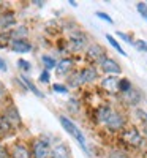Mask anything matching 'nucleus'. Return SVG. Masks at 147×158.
Wrapping results in <instances>:
<instances>
[{"instance_id":"1","label":"nucleus","mask_w":147,"mask_h":158,"mask_svg":"<svg viewBox=\"0 0 147 158\" xmlns=\"http://www.w3.org/2000/svg\"><path fill=\"white\" fill-rule=\"evenodd\" d=\"M59 122H60V125L63 127V130L66 131L68 135H71L76 141H78V144L81 146V149L87 153V155H90V152H89V149H87V142H86V138H84V133L81 130H79L68 117H65V115H59Z\"/></svg>"},{"instance_id":"2","label":"nucleus","mask_w":147,"mask_h":158,"mask_svg":"<svg viewBox=\"0 0 147 158\" xmlns=\"http://www.w3.org/2000/svg\"><path fill=\"white\" fill-rule=\"evenodd\" d=\"M104 125L108 127L111 131L124 130V127H125V115L120 114V112H117V111H114V112L111 114V117L108 118V120H106Z\"/></svg>"},{"instance_id":"3","label":"nucleus","mask_w":147,"mask_h":158,"mask_svg":"<svg viewBox=\"0 0 147 158\" xmlns=\"http://www.w3.org/2000/svg\"><path fill=\"white\" fill-rule=\"evenodd\" d=\"M122 139L127 144L135 146V147H138V146H141V144H142V136H141V133H139L136 128H128V130L122 131Z\"/></svg>"},{"instance_id":"4","label":"nucleus","mask_w":147,"mask_h":158,"mask_svg":"<svg viewBox=\"0 0 147 158\" xmlns=\"http://www.w3.org/2000/svg\"><path fill=\"white\" fill-rule=\"evenodd\" d=\"M87 56H89V59H93V60L100 62V65H101L106 59H108V57H106L104 49H103L100 44H92V46L87 49Z\"/></svg>"},{"instance_id":"5","label":"nucleus","mask_w":147,"mask_h":158,"mask_svg":"<svg viewBox=\"0 0 147 158\" xmlns=\"http://www.w3.org/2000/svg\"><path fill=\"white\" fill-rule=\"evenodd\" d=\"M101 70L108 74V76H114V74H120V71H122V68L119 67V63L114 60V59H106L103 63H101Z\"/></svg>"},{"instance_id":"6","label":"nucleus","mask_w":147,"mask_h":158,"mask_svg":"<svg viewBox=\"0 0 147 158\" xmlns=\"http://www.w3.org/2000/svg\"><path fill=\"white\" fill-rule=\"evenodd\" d=\"M48 155H49L48 142H44V141H35V144H33V156L35 158H48Z\"/></svg>"},{"instance_id":"7","label":"nucleus","mask_w":147,"mask_h":158,"mask_svg":"<svg viewBox=\"0 0 147 158\" xmlns=\"http://www.w3.org/2000/svg\"><path fill=\"white\" fill-rule=\"evenodd\" d=\"M86 44H87L86 35H82V33H74V35H71V38H70V48H71V49L81 51Z\"/></svg>"},{"instance_id":"8","label":"nucleus","mask_w":147,"mask_h":158,"mask_svg":"<svg viewBox=\"0 0 147 158\" xmlns=\"http://www.w3.org/2000/svg\"><path fill=\"white\" fill-rule=\"evenodd\" d=\"M79 73H81L82 84H84V82H92V81H95V79H98V70H97L95 67H86V68H82Z\"/></svg>"},{"instance_id":"9","label":"nucleus","mask_w":147,"mask_h":158,"mask_svg":"<svg viewBox=\"0 0 147 158\" xmlns=\"http://www.w3.org/2000/svg\"><path fill=\"white\" fill-rule=\"evenodd\" d=\"M11 49L15 52H18V54H25V52H29L32 49V44L29 41H25V40H13Z\"/></svg>"},{"instance_id":"10","label":"nucleus","mask_w":147,"mask_h":158,"mask_svg":"<svg viewBox=\"0 0 147 158\" xmlns=\"http://www.w3.org/2000/svg\"><path fill=\"white\" fill-rule=\"evenodd\" d=\"M114 111H112V108L111 106H108V104H104V106H100L98 109H97V122L98 123H106V120L111 117V114H112Z\"/></svg>"},{"instance_id":"11","label":"nucleus","mask_w":147,"mask_h":158,"mask_svg":"<svg viewBox=\"0 0 147 158\" xmlns=\"http://www.w3.org/2000/svg\"><path fill=\"white\" fill-rule=\"evenodd\" d=\"M101 87L108 92H116L119 90V77L116 76H106L101 81Z\"/></svg>"},{"instance_id":"12","label":"nucleus","mask_w":147,"mask_h":158,"mask_svg":"<svg viewBox=\"0 0 147 158\" xmlns=\"http://www.w3.org/2000/svg\"><path fill=\"white\" fill-rule=\"evenodd\" d=\"M122 98H124L125 103H128V104H138V103L141 101V92L131 89V90L125 92V94H122Z\"/></svg>"},{"instance_id":"13","label":"nucleus","mask_w":147,"mask_h":158,"mask_svg":"<svg viewBox=\"0 0 147 158\" xmlns=\"http://www.w3.org/2000/svg\"><path fill=\"white\" fill-rule=\"evenodd\" d=\"M51 158H70V149L65 144H59L54 150L51 152Z\"/></svg>"},{"instance_id":"14","label":"nucleus","mask_w":147,"mask_h":158,"mask_svg":"<svg viewBox=\"0 0 147 158\" xmlns=\"http://www.w3.org/2000/svg\"><path fill=\"white\" fill-rule=\"evenodd\" d=\"M71 68H73V60L71 59H63L56 67V71H57V74H66Z\"/></svg>"},{"instance_id":"15","label":"nucleus","mask_w":147,"mask_h":158,"mask_svg":"<svg viewBox=\"0 0 147 158\" xmlns=\"http://www.w3.org/2000/svg\"><path fill=\"white\" fill-rule=\"evenodd\" d=\"M5 117L8 118V122L11 123V125H19L21 123V117H19V112H18V109L16 108H8L6 109V112H5Z\"/></svg>"},{"instance_id":"16","label":"nucleus","mask_w":147,"mask_h":158,"mask_svg":"<svg viewBox=\"0 0 147 158\" xmlns=\"http://www.w3.org/2000/svg\"><path fill=\"white\" fill-rule=\"evenodd\" d=\"M21 79H22V82H24L25 85H27V89H29V90L32 92V94H33V95H36L38 98H43V97H44V95L41 94V92H40V90H38V87H36V85H35V84L32 82V79H29L27 76H24V74L21 76Z\"/></svg>"},{"instance_id":"17","label":"nucleus","mask_w":147,"mask_h":158,"mask_svg":"<svg viewBox=\"0 0 147 158\" xmlns=\"http://www.w3.org/2000/svg\"><path fill=\"white\" fill-rule=\"evenodd\" d=\"M13 158H30V152L27 150V147L18 144V146H15V149H13Z\"/></svg>"},{"instance_id":"18","label":"nucleus","mask_w":147,"mask_h":158,"mask_svg":"<svg viewBox=\"0 0 147 158\" xmlns=\"http://www.w3.org/2000/svg\"><path fill=\"white\" fill-rule=\"evenodd\" d=\"M106 40H108V41H109V44H111V46H112V48H114V49H116V51L119 52V54H122V56H127V52H125V51L122 49V46L119 44V41H117V40H116V38H114L112 35H109V33H108V35H106Z\"/></svg>"},{"instance_id":"19","label":"nucleus","mask_w":147,"mask_h":158,"mask_svg":"<svg viewBox=\"0 0 147 158\" xmlns=\"http://www.w3.org/2000/svg\"><path fill=\"white\" fill-rule=\"evenodd\" d=\"M11 123L8 122V118L5 115H0V133L2 135H8L10 133V130H11Z\"/></svg>"},{"instance_id":"20","label":"nucleus","mask_w":147,"mask_h":158,"mask_svg":"<svg viewBox=\"0 0 147 158\" xmlns=\"http://www.w3.org/2000/svg\"><path fill=\"white\" fill-rule=\"evenodd\" d=\"M82 84V79H81V73H73L68 77V85L70 87H79Z\"/></svg>"},{"instance_id":"21","label":"nucleus","mask_w":147,"mask_h":158,"mask_svg":"<svg viewBox=\"0 0 147 158\" xmlns=\"http://www.w3.org/2000/svg\"><path fill=\"white\" fill-rule=\"evenodd\" d=\"M133 87H131V82L128 81V79H119V92H122V94H125V92H128V90H131Z\"/></svg>"},{"instance_id":"22","label":"nucleus","mask_w":147,"mask_h":158,"mask_svg":"<svg viewBox=\"0 0 147 158\" xmlns=\"http://www.w3.org/2000/svg\"><path fill=\"white\" fill-rule=\"evenodd\" d=\"M11 36L15 40H22L24 36H27V29L25 27H19V29H15L11 32Z\"/></svg>"},{"instance_id":"23","label":"nucleus","mask_w":147,"mask_h":158,"mask_svg":"<svg viewBox=\"0 0 147 158\" xmlns=\"http://www.w3.org/2000/svg\"><path fill=\"white\" fill-rule=\"evenodd\" d=\"M41 60H43V63H44V67H46V70H48V71L57 67L56 60L52 59V57H49V56H43V57H41Z\"/></svg>"},{"instance_id":"24","label":"nucleus","mask_w":147,"mask_h":158,"mask_svg":"<svg viewBox=\"0 0 147 158\" xmlns=\"http://www.w3.org/2000/svg\"><path fill=\"white\" fill-rule=\"evenodd\" d=\"M15 24H16V21H15L13 16H3L2 19H0V27H3V29L10 27V25H15Z\"/></svg>"},{"instance_id":"25","label":"nucleus","mask_w":147,"mask_h":158,"mask_svg":"<svg viewBox=\"0 0 147 158\" xmlns=\"http://www.w3.org/2000/svg\"><path fill=\"white\" fill-rule=\"evenodd\" d=\"M136 10H138L139 15L147 21V3H145V2H139V3L136 5Z\"/></svg>"},{"instance_id":"26","label":"nucleus","mask_w":147,"mask_h":158,"mask_svg":"<svg viewBox=\"0 0 147 158\" xmlns=\"http://www.w3.org/2000/svg\"><path fill=\"white\" fill-rule=\"evenodd\" d=\"M133 46L141 52H147V41H144V40H136V41L133 43Z\"/></svg>"},{"instance_id":"27","label":"nucleus","mask_w":147,"mask_h":158,"mask_svg":"<svg viewBox=\"0 0 147 158\" xmlns=\"http://www.w3.org/2000/svg\"><path fill=\"white\" fill-rule=\"evenodd\" d=\"M18 67L22 70V71H30V62H27V60H24V59H19L18 60Z\"/></svg>"},{"instance_id":"28","label":"nucleus","mask_w":147,"mask_h":158,"mask_svg":"<svg viewBox=\"0 0 147 158\" xmlns=\"http://www.w3.org/2000/svg\"><path fill=\"white\" fill-rule=\"evenodd\" d=\"M52 89H54V92H57V94H66V92H68V87L63 85V84H54Z\"/></svg>"},{"instance_id":"29","label":"nucleus","mask_w":147,"mask_h":158,"mask_svg":"<svg viewBox=\"0 0 147 158\" xmlns=\"http://www.w3.org/2000/svg\"><path fill=\"white\" fill-rule=\"evenodd\" d=\"M97 18H100V19H103V21H106V22H109V24H112L114 21H112V18L111 16H108L106 13H103V11H97V15H95Z\"/></svg>"},{"instance_id":"30","label":"nucleus","mask_w":147,"mask_h":158,"mask_svg":"<svg viewBox=\"0 0 147 158\" xmlns=\"http://www.w3.org/2000/svg\"><path fill=\"white\" fill-rule=\"evenodd\" d=\"M117 36H120V38H122L125 43L133 44V40H131V36H130V35H127V33H124V32H117Z\"/></svg>"},{"instance_id":"31","label":"nucleus","mask_w":147,"mask_h":158,"mask_svg":"<svg viewBox=\"0 0 147 158\" xmlns=\"http://www.w3.org/2000/svg\"><path fill=\"white\" fill-rule=\"evenodd\" d=\"M109 158H127V155L124 152H120V150H114V152H111Z\"/></svg>"},{"instance_id":"32","label":"nucleus","mask_w":147,"mask_h":158,"mask_svg":"<svg viewBox=\"0 0 147 158\" xmlns=\"http://www.w3.org/2000/svg\"><path fill=\"white\" fill-rule=\"evenodd\" d=\"M49 77H51V76H49V71L44 70L41 74H40V81H41V82H49Z\"/></svg>"},{"instance_id":"33","label":"nucleus","mask_w":147,"mask_h":158,"mask_svg":"<svg viewBox=\"0 0 147 158\" xmlns=\"http://www.w3.org/2000/svg\"><path fill=\"white\" fill-rule=\"evenodd\" d=\"M139 115H142V122H144V128H145V135H147V114H144L142 111L138 112Z\"/></svg>"},{"instance_id":"34","label":"nucleus","mask_w":147,"mask_h":158,"mask_svg":"<svg viewBox=\"0 0 147 158\" xmlns=\"http://www.w3.org/2000/svg\"><path fill=\"white\" fill-rule=\"evenodd\" d=\"M0 158H8V152H6V149L2 147V146H0Z\"/></svg>"},{"instance_id":"35","label":"nucleus","mask_w":147,"mask_h":158,"mask_svg":"<svg viewBox=\"0 0 147 158\" xmlns=\"http://www.w3.org/2000/svg\"><path fill=\"white\" fill-rule=\"evenodd\" d=\"M0 70H2V71H6V70H8V67H6V62H5L2 57H0Z\"/></svg>"},{"instance_id":"36","label":"nucleus","mask_w":147,"mask_h":158,"mask_svg":"<svg viewBox=\"0 0 147 158\" xmlns=\"http://www.w3.org/2000/svg\"><path fill=\"white\" fill-rule=\"evenodd\" d=\"M33 3H36L38 6H43V3H44V2H40V0H35V2H33Z\"/></svg>"},{"instance_id":"37","label":"nucleus","mask_w":147,"mask_h":158,"mask_svg":"<svg viewBox=\"0 0 147 158\" xmlns=\"http://www.w3.org/2000/svg\"><path fill=\"white\" fill-rule=\"evenodd\" d=\"M68 3H70V5H73V6H78V3L74 2V0H70V2H68Z\"/></svg>"}]
</instances>
